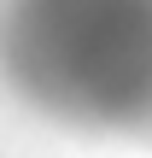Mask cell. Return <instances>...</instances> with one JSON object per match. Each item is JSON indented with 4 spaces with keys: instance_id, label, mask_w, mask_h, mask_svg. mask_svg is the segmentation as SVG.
<instances>
[{
    "instance_id": "cell-1",
    "label": "cell",
    "mask_w": 152,
    "mask_h": 158,
    "mask_svg": "<svg viewBox=\"0 0 152 158\" xmlns=\"http://www.w3.org/2000/svg\"><path fill=\"white\" fill-rule=\"evenodd\" d=\"M0 88L76 135H152V0H0Z\"/></svg>"
}]
</instances>
